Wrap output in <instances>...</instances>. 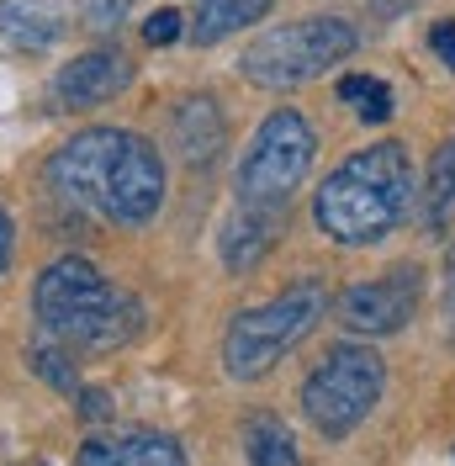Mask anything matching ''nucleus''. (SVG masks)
Returning a JSON list of instances; mask_svg holds the SVG:
<instances>
[{"instance_id": "f257e3e1", "label": "nucleus", "mask_w": 455, "mask_h": 466, "mask_svg": "<svg viewBox=\"0 0 455 466\" xmlns=\"http://www.w3.org/2000/svg\"><path fill=\"white\" fill-rule=\"evenodd\" d=\"M48 186L116 228H143L165 207V159L133 127H86L48 159Z\"/></svg>"}, {"instance_id": "f03ea898", "label": "nucleus", "mask_w": 455, "mask_h": 466, "mask_svg": "<svg viewBox=\"0 0 455 466\" xmlns=\"http://www.w3.org/2000/svg\"><path fill=\"white\" fill-rule=\"evenodd\" d=\"M408 207H413V159L402 144L381 138V144L349 154L334 175H323L313 218L334 244L355 249V244L387 238L408 218Z\"/></svg>"}, {"instance_id": "7ed1b4c3", "label": "nucleus", "mask_w": 455, "mask_h": 466, "mask_svg": "<svg viewBox=\"0 0 455 466\" xmlns=\"http://www.w3.org/2000/svg\"><path fill=\"white\" fill-rule=\"evenodd\" d=\"M32 313H37L48 339H58V345H86V350L127 345L143 323L138 302L122 287H112L86 255H64V260H54L37 276Z\"/></svg>"}, {"instance_id": "20e7f679", "label": "nucleus", "mask_w": 455, "mask_h": 466, "mask_svg": "<svg viewBox=\"0 0 455 466\" xmlns=\"http://www.w3.org/2000/svg\"><path fill=\"white\" fill-rule=\"evenodd\" d=\"M323 313H329V287L313 281V276L286 287L281 297L249 308V313H238L223 334V371L233 381H259L281 355H291L313 334Z\"/></svg>"}, {"instance_id": "39448f33", "label": "nucleus", "mask_w": 455, "mask_h": 466, "mask_svg": "<svg viewBox=\"0 0 455 466\" xmlns=\"http://www.w3.org/2000/svg\"><path fill=\"white\" fill-rule=\"evenodd\" d=\"M355 48H360L355 22H344V16H297V22L259 32L238 54V75L259 90H297L318 80L329 64H344Z\"/></svg>"}, {"instance_id": "423d86ee", "label": "nucleus", "mask_w": 455, "mask_h": 466, "mask_svg": "<svg viewBox=\"0 0 455 466\" xmlns=\"http://www.w3.org/2000/svg\"><path fill=\"white\" fill-rule=\"evenodd\" d=\"M318 138L308 127V116L291 112V106H276L255 127V138L238 159V175H233V191H238V207H265V212H286L291 191L302 186V175L313 170Z\"/></svg>"}, {"instance_id": "0eeeda50", "label": "nucleus", "mask_w": 455, "mask_h": 466, "mask_svg": "<svg viewBox=\"0 0 455 466\" xmlns=\"http://www.w3.org/2000/svg\"><path fill=\"white\" fill-rule=\"evenodd\" d=\"M387 366L370 345H334L302 381V413L323 440H344L381 403Z\"/></svg>"}, {"instance_id": "6e6552de", "label": "nucleus", "mask_w": 455, "mask_h": 466, "mask_svg": "<svg viewBox=\"0 0 455 466\" xmlns=\"http://www.w3.org/2000/svg\"><path fill=\"white\" fill-rule=\"evenodd\" d=\"M419 297H424V270L419 265H392L370 281H355V287L339 297V323L349 334H366V339H381V334H398L413 323L419 313Z\"/></svg>"}, {"instance_id": "1a4fd4ad", "label": "nucleus", "mask_w": 455, "mask_h": 466, "mask_svg": "<svg viewBox=\"0 0 455 466\" xmlns=\"http://www.w3.org/2000/svg\"><path fill=\"white\" fill-rule=\"evenodd\" d=\"M127 80H133V64L116 54V48H90V54L69 58L54 75V101L69 106V112H90V106L122 96Z\"/></svg>"}, {"instance_id": "9d476101", "label": "nucleus", "mask_w": 455, "mask_h": 466, "mask_svg": "<svg viewBox=\"0 0 455 466\" xmlns=\"http://www.w3.org/2000/svg\"><path fill=\"white\" fill-rule=\"evenodd\" d=\"M80 466H186V451L175 435L159 430H133V435H106L80 445Z\"/></svg>"}, {"instance_id": "9b49d317", "label": "nucleus", "mask_w": 455, "mask_h": 466, "mask_svg": "<svg viewBox=\"0 0 455 466\" xmlns=\"http://www.w3.org/2000/svg\"><path fill=\"white\" fill-rule=\"evenodd\" d=\"M170 144L180 148V159L191 170H207L223 154V112L212 96H186L170 112Z\"/></svg>"}, {"instance_id": "f8f14e48", "label": "nucleus", "mask_w": 455, "mask_h": 466, "mask_svg": "<svg viewBox=\"0 0 455 466\" xmlns=\"http://www.w3.org/2000/svg\"><path fill=\"white\" fill-rule=\"evenodd\" d=\"M69 27V0H0V37L11 48H48Z\"/></svg>"}, {"instance_id": "ddd939ff", "label": "nucleus", "mask_w": 455, "mask_h": 466, "mask_svg": "<svg viewBox=\"0 0 455 466\" xmlns=\"http://www.w3.org/2000/svg\"><path fill=\"white\" fill-rule=\"evenodd\" d=\"M286 212H265V207H233V218L223 223V265L228 270H255L276 233H281Z\"/></svg>"}, {"instance_id": "4468645a", "label": "nucleus", "mask_w": 455, "mask_h": 466, "mask_svg": "<svg viewBox=\"0 0 455 466\" xmlns=\"http://www.w3.org/2000/svg\"><path fill=\"white\" fill-rule=\"evenodd\" d=\"M270 5H276V0H191L186 37H191L197 48H212V43L233 37L238 27L265 22V16H270Z\"/></svg>"}, {"instance_id": "2eb2a0df", "label": "nucleus", "mask_w": 455, "mask_h": 466, "mask_svg": "<svg viewBox=\"0 0 455 466\" xmlns=\"http://www.w3.org/2000/svg\"><path fill=\"white\" fill-rule=\"evenodd\" d=\"M238 440H244V461L249 466H302L297 440H291V430H286L276 413H249Z\"/></svg>"}, {"instance_id": "dca6fc26", "label": "nucleus", "mask_w": 455, "mask_h": 466, "mask_svg": "<svg viewBox=\"0 0 455 466\" xmlns=\"http://www.w3.org/2000/svg\"><path fill=\"white\" fill-rule=\"evenodd\" d=\"M339 101H349L360 122H387L392 106H398L392 90H387V80H376V75H344L339 80Z\"/></svg>"}, {"instance_id": "f3484780", "label": "nucleus", "mask_w": 455, "mask_h": 466, "mask_svg": "<svg viewBox=\"0 0 455 466\" xmlns=\"http://www.w3.org/2000/svg\"><path fill=\"white\" fill-rule=\"evenodd\" d=\"M450 212H455V138L429 165V228H445Z\"/></svg>"}, {"instance_id": "a211bd4d", "label": "nucleus", "mask_w": 455, "mask_h": 466, "mask_svg": "<svg viewBox=\"0 0 455 466\" xmlns=\"http://www.w3.org/2000/svg\"><path fill=\"white\" fill-rule=\"evenodd\" d=\"M27 366H32L43 381H48L54 392H80V371H75L69 350L58 345V339H37V345L27 350Z\"/></svg>"}, {"instance_id": "6ab92c4d", "label": "nucleus", "mask_w": 455, "mask_h": 466, "mask_svg": "<svg viewBox=\"0 0 455 466\" xmlns=\"http://www.w3.org/2000/svg\"><path fill=\"white\" fill-rule=\"evenodd\" d=\"M175 37H186V16H180L175 5L154 11V16L143 22V43H148V48H170Z\"/></svg>"}, {"instance_id": "aec40b11", "label": "nucleus", "mask_w": 455, "mask_h": 466, "mask_svg": "<svg viewBox=\"0 0 455 466\" xmlns=\"http://www.w3.org/2000/svg\"><path fill=\"white\" fill-rule=\"evenodd\" d=\"M80 11H86V27H112L116 32V22H122V0H80Z\"/></svg>"}, {"instance_id": "412c9836", "label": "nucleus", "mask_w": 455, "mask_h": 466, "mask_svg": "<svg viewBox=\"0 0 455 466\" xmlns=\"http://www.w3.org/2000/svg\"><path fill=\"white\" fill-rule=\"evenodd\" d=\"M106 413H112V398H106L101 387H80V419L96 424V419H106Z\"/></svg>"}, {"instance_id": "4be33fe9", "label": "nucleus", "mask_w": 455, "mask_h": 466, "mask_svg": "<svg viewBox=\"0 0 455 466\" xmlns=\"http://www.w3.org/2000/svg\"><path fill=\"white\" fill-rule=\"evenodd\" d=\"M429 48H434V54L455 69V22H440V27L429 32Z\"/></svg>"}, {"instance_id": "5701e85b", "label": "nucleus", "mask_w": 455, "mask_h": 466, "mask_svg": "<svg viewBox=\"0 0 455 466\" xmlns=\"http://www.w3.org/2000/svg\"><path fill=\"white\" fill-rule=\"evenodd\" d=\"M11 249H16V223H11V212L0 207V276H5V265H11Z\"/></svg>"}, {"instance_id": "b1692460", "label": "nucleus", "mask_w": 455, "mask_h": 466, "mask_svg": "<svg viewBox=\"0 0 455 466\" xmlns=\"http://www.w3.org/2000/svg\"><path fill=\"white\" fill-rule=\"evenodd\" d=\"M445 302H450V313H455V249L445 255Z\"/></svg>"}]
</instances>
